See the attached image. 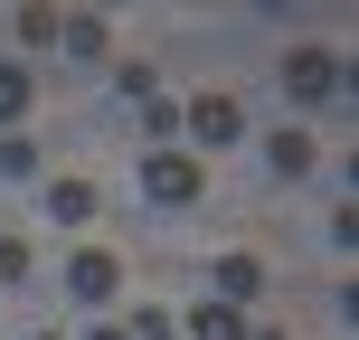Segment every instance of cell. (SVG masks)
Returning <instances> with one entry per match:
<instances>
[{
	"label": "cell",
	"mask_w": 359,
	"mask_h": 340,
	"mask_svg": "<svg viewBox=\"0 0 359 340\" xmlns=\"http://www.w3.org/2000/svg\"><path fill=\"white\" fill-rule=\"evenodd\" d=\"M142 189H151V208H198L208 170H198V151H142Z\"/></svg>",
	"instance_id": "1"
},
{
	"label": "cell",
	"mask_w": 359,
	"mask_h": 340,
	"mask_svg": "<svg viewBox=\"0 0 359 340\" xmlns=\"http://www.w3.org/2000/svg\"><path fill=\"white\" fill-rule=\"evenodd\" d=\"M180 132H189L198 151H236L246 142V104H236V95H198V104H180Z\"/></svg>",
	"instance_id": "2"
},
{
	"label": "cell",
	"mask_w": 359,
	"mask_h": 340,
	"mask_svg": "<svg viewBox=\"0 0 359 340\" xmlns=\"http://www.w3.org/2000/svg\"><path fill=\"white\" fill-rule=\"evenodd\" d=\"M284 95H293V104L341 95V57H331V48H293V57H284Z\"/></svg>",
	"instance_id": "3"
},
{
	"label": "cell",
	"mask_w": 359,
	"mask_h": 340,
	"mask_svg": "<svg viewBox=\"0 0 359 340\" xmlns=\"http://www.w3.org/2000/svg\"><path fill=\"white\" fill-rule=\"evenodd\" d=\"M114 284H123V265H114L104 246H76L67 255V293H76V303H114Z\"/></svg>",
	"instance_id": "4"
},
{
	"label": "cell",
	"mask_w": 359,
	"mask_h": 340,
	"mask_svg": "<svg viewBox=\"0 0 359 340\" xmlns=\"http://www.w3.org/2000/svg\"><path fill=\"white\" fill-rule=\"evenodd\" d=\"M208 303H227V312H246L255 303V293H265V265H255V255H217V265H208Z\"/></svg>",
	"instance_id": "5"
},
{
	"label": "cell",
	"mask_w": 359,
	"mask_h": 340,
	"mask_svg": "<svg viewBox=\"0 0 359 340\" xmlns=\"http://www.w3.org/2000/svg\"><path fill=\"white\" fill-rule=\"evenodd\" d=\"M95 208H104V198H95V179H76V170L48 179V217H57V227H86Z\"/></svg>",
	"instance_id": "6"
},
{
	"label": "cell",
	"mask_w": 359,
	"mask_h": 340,
	"mask_svg": "<svg viewBox=\"0 0 359 340\" xmlns=\"http://www.w3.org/2000/svg\"><path fill=\"white\" fill-rule=\"evenodd\" d=\"M180 340H246V312H227V303H198L189 322H180Z\"/></svg>",
	"instance_id": "7"
},
{
	"label": "cell",
	"mask_w": 359,
	"mask_h": 340,
	"mask_svg": "<svg viewBox=\"0 0 359 340\" xmlns=\"http://www.w3.org/2000/svg\"><path fill=\"white\" fill-rule=\"evenodd\" d=\"M265 161H274V170H284V179H303L312 161H322V151H312V132H303V123H293V132H274V142H265Z\"/></svg>",
	"instance_id": "8"
},
{
	"label": "cell",
	"mask_w": 359,
	"mask_h": 340,
	"mask_svg": "<svg viewBox=\"0 0 359 340\" xmlns=\"http://www.w3.org/2000/svg\"><path fill=\"white\" fill-rule=\"evenodd\" d=\"M57 38H67V57H86V67H95V57H114V48H104V19H95V10H86V19H57Z\"/></svg>",
	"instance_id": "9"
},
{
	"label": "cell",
	"mask_w": 359,
	"mask_h": 340,
	"mask_svg": "<svg viewBox=\"0 0 359 340\" xmlns=\"http://www.w3.org/2000/svg\"><path fill=\"white\" fill-rule=\"evenodd\" d=\"M29 114V67H0V123H19Z\"/></svg>",
	"instance_id": "10"
},
{
	"label": "cell",
	"mask_w": 359,
	"mask_h": 340,
	"mask_svg": "<svg viewBox=\"0 0 359 340\" xmlns=\"http://www.w3.org/2000/svg\"><path fill=\"white\" fill-rule=\"evenodd\" d=\"M38 170V151H29V132H10V142H0V179H29Z\"/></svg>",
	"instance_id": "11"
},
{
	"label": "cell",
	"mask_w": 359,
	"mask_h": 340,
	"mask_svg": "<svg viewBox=\"0 0 359 340\" xmlns=\"http://www.w3.org/2000/svg\"><path fill=\"white\" fill-rule=\"evenodd\" d=\"M123 340H180V312H133Z\"/></svg>",
	"instance_id": "12"
},
{
	"label": "cell",
	"mask_w": 359,
	"mask_h": 340,
	"mask_svg": "<svg viewBox=\"0 0 359 340\" xmlns=\"http://www.w3.org/2000/svg\"><path fill=\"white\" fill-rule=\"evenodd\" d=\"M114 86H123L133 104H151V95H161V76H151V67H114Z\"/></svg>",
	"instance_id": "13"
},
{
	"label": "cell",
	"mask_w": 359,
	"mask_h": 340,
	"mask_svg": "<svg viewBox=\"0 0 359 340\" xmlns=\"http://www.w3.org/2000/svg\"><path fill=\"white\" fill-rule=\"evenodd\" d=\"M29 274V236H0V284H19Z\"/></svg>",
	"instance_id": "14"
}]
</instances>
